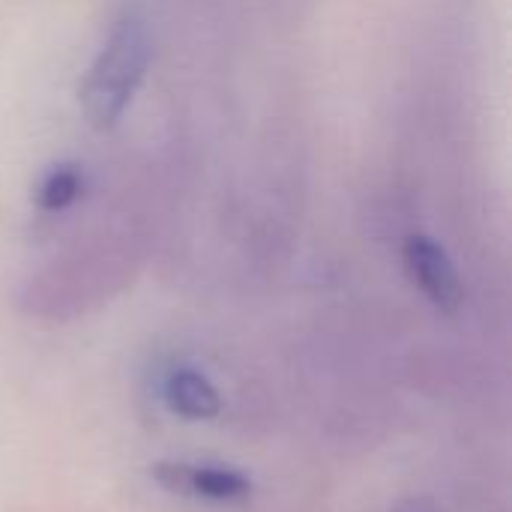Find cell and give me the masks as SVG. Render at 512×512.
Wrapping results in <instances>:
<instances>
[{"label": "cell", "mask_w": 512, "mask_h": 512, "mask_svg": "<svg viewBox=\"0 0 512 512\" xmlns=\"http://www.w3.org/2000/svg\"><path fill=\"white\" fill-rule=\"evenodd\" d=\"M150 54L147 24L135 12H126L111 27L81 84V111L93 129L105 132L120 123L147 75Z\"/></svg>", "instance_id": "1"}, {"label": "cell", "mask_w": 512, "mask_h": 512, "mask_svg": "<svg viewBox=\"0 0 512 512\" xmlns=\"http://www.w3.org/2000/svg\"><path fill=\"white\" fill-rule=\"evenodd\" d=\"M150 477L171 495L207 504H240L255 489L243 471L213 462H156L150 465Z\"/></svg>", "instance_id": "2"}, {"label": "cell", "mask_w": 512, "mask_h": 512, "mask_svg": "<svg viewBox=\"0 0 512 512\" xmlns=\"http://www.w3.org/2000/svg\"><path fill=\"white\" fill-rule=\"evenodd\" d=\"M402 258H405V270H408L411 282L420 288V294L438 312L456 315L462 309V300H465L462 276L438 240H432L426 234H414L405 240Z\"/></svg>", "instance_id": "3"}, {"label": "cell", "mask_w": 512, "mask_h": 512, "mask_svg": "<svg viewBox=\"0 0 512 512\" xmlns=\"http://www.w3.org/2000/svg\"><path fill=\"white\" fill-rule=\"evenodd\" d=\"M162 402L183 420H213L222 411L216 384L195 366H174L162 378Z\"/></svg>", "instance_id": "4"}, {"label": "cell", "mask_w": 512, "mask_h": 512, "mask_svg": "<svg viewBox=\"0 0 512 512\" xmlns=\"http://www.w3.org/2000/svg\"><path fill=\"white\" fill-rule=\"evenodd\" d=\"M81 186H84L81 171L72 168V165H60V168L48 171V177L42 180V186L36 192V204L45 213H60V210H66L69 204L78 201Z\"/></svg>", "instance_id": "5"}, {"label": "cell", "mask_w": 512, "mask_h": 512, "mask_svg": "<svg viewBox=\"0 0 512 512\" xmlns=\"http://www.w3.org/2000/svg\"><path fill=\"white\" fill-rule=\"evenodd\" d=\"M390 512H444L435 501H429V498H405V501H399L396 507Z\"/></svg>", "instance_id": "6"}]
</instances>
